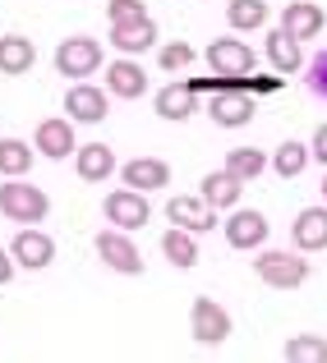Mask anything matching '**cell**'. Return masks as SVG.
Listing matches in <instances>:
<instances>
[{
    "label": "cell",
    "mask_w": 327,
    "mask_h": 363,
    "mask_svg": "<svg viewBox=\"0 0 327 363\" xmlns=\"http://www.w3.org/2000/svg\"><path fill=\"white\" fill-rule=\"evenodd\" d=\"M208 65L217 74V92H249V69H254V46L235 37H217L208 46Z\"/></svg>",
    "instance_id": "6da1fadb"
},
{
    "label": "cell",
    "mask_w": 327,
    "mask_h": 363,
    "mask_svg": "<svg viewBox=\"0 0 327 363\" xmlns=\"http://www.w3.org/2000/svg\"><path fill=\"white\" fill-rule=\"evenodd\" d=\"M254 272L263 285H272V290H300L304 281H309V262H304L300 248H263V253L254 257Z\"/></svg>",
    "instance_id": "7a4b0ae2"
},
{
    "label": "cell",
    "mask_w": 327,
    "mask_h": 363,
    "mask_svg": "<svg viewBox=\"0 0 327 363\" xmlns=\"http://www.w3.org/2000/svg\"><path fill=\"white\" fill-rule=\"evenodd\" d=\"M46 212H51L46 189H33L23 179H5L0 184V216H9L14 225H42Z\"/></svg>",
    "instance_id": "3957f363"
},
{
    "label": "cell",
    "mask_w": 327,
    "mask_h": 363,
    "mask_svg": "<svg viewBox=\"0 0 327 363\" xmlns=\"http://www.w3.org/2000/svg\"><path fill=\"white\" fill-rule=\"evenodd\" d=\"M189 331H194L198 345H226V340L235 336V322H230V313L221 308L217 299L198 294V299L189 303Z\"/></svg>",
    "instance_id": "277c9868"
},
{
    "label": "cell",
    "mask_w": 327,
    "mask_h": 363,
    "mask_svg": "<svg viewBox=\"0 0 327 363\" xmlns=\"http://www.w3.org/2000/svg\"><path fill=\"white\" fill-rule=\"evenodd\" d=\"M55 69L65 79H88V74L102 69V42L97 37H65L55 46Z\"/></svg>",
    "instance_id": "5b68a950"
},
{
    "label": "cell",
    "mask_w": 327,
    "mask_h": 363,
    "mask_svg": "<svg viewBox=\"0 0 327 363\" xmlns=\"http://www.w3.org/2000/svg\"><path fill=\"white\" fill-rule=\"evenodd\" d=\"M92 248H97V257L111 267V272H120V276H143V253H139V244L129 240V230H97Z\"/></svg>",
    "instance_id": "8992f818"
},
{
    "label": "cell",
    "mask_w": 327,
    "mask_h": 363,
    "mask_svg": "<svg viewBox=\"0 0 327 363\" xmlns=\"http://www.w3.org/2000/svg\"><path fill=\"white\" fill-rule=\"evenodd\" d=\"M33 147L42 152V157H51V161L74 157V152H79V138H74V120H65V116H46L42 124H37V133H33Z\"/></svg>",
    "instance_id": "52a82bcc"
},
{
    "label": "cell",
    "mask_w": 327,
    "mask_h": 363,
    "mask_svg": "<svg viewBox=\"0 0 327 363\" xmlns=\"http://www.w3.org/2000/svg\"><path fill=\"white\" fill-rule=\"evenodd\" d=\"M9 253H14V262L23 272H42V267L55 262V240L46 230H37V225H23L14 235V244H9Z\"/></svg>",
    "instance_id": "ba28073f"
},
{
    "label": "cell",
    "mask_w": 327,
    "mask_h": 363,
    "mask_svg": "<svg viewBox=\"0 0 327 363\" xmlns=\"http://www.w3.org/2000/svg\"><path fill=\"white\" fill-rule=\"evenodd\" d=\"M152 207H148V194H139V189H115L107 194V221L115 230H139V225H148Z\"/></svg>",
    "instance_id": "9c48e42d"
},
{
    "label": "cell",
    "mask_w": 327,
    "mask_h": 363,
    "mask_svg": "<svg viewBox=\"0 0 327 363\" xmlns=\"http://www.w3.org/2000/svg\"><path fill=\"white\" fill-rule=\"evenodd\" d=\"M166 221L171 225H185V230L203 235V230H217V207L203 203V194H180L166 203Z\"/></svg>",
    "instance_id": "30bf717a"
},
{
    "label": "cell",
    "mask_w": 327,
    "mask_h": 363,
    "mask_svg": "<svg viewBox=\"0 0 327 363\" xmlns=\"http://www.w3.org/2000/svg\"><path fill=\"white\" fill-rule=\"evenodd\" d=\"M107 97H111V92L92 88V83H74V88L65 92V116H70L74 124H102L107 111H111Z\"/></svg>",
    "instance_id": "8fae6325"
},
{
    "label": "cell",
    "mask_w": 327,
    "mask_h": 363,
    "mask_svg": "<svg viewBox=\"0 0 327 363\" xmlns=\"http://www.w3.org/2000/svg\"><path fill=\"white\" fill-rule=\"evenodd\" d=\"M208 116H213V124H221V129H245V124L258 116V101H254V92H217V97L208 101Z\"/></svg>",
    "instance_id": "7c38bea8"
},
{
    "label": "cell",
    "mask_w": 327,
    "mask_h": 363,
    "mask_svg": "<svg viewBox=\"0 0 327 363\" xmlns=\"http://www.w3.org/2000/svg\"><path fill=\"white\" fill-rule=\"evenodd\" d=\"M221 230H226V244H230V248H263L272 225H267V216H263V212L235 207V212H230V221L221 225Z\"/></svg>",
    "instance_id": "4fadbf2b"
},
{
    "label": "cell",
    "mask_w": 327,
    "mask_h": 363,
    "mask_svg": "<svg viewBox=\"0 0 327 363\" xmlns=\"http://www.w3.org/2000/svg\"><path fill=\"white\" fill-rule=\"evenodd\" d=\"M107 92L120 101H134L148 92V69H143L139 60H129V55H120V60L107 65Z\"/></svg>",
    "instance_id": "5bb4252c"
},
{
    "label": "cell",
    "mask_w": 327,
    "mask_h": 363,
    "mask_svg": "<svg viewBox=\"0 0 327 363\" xmlns=\"http://www.w3.org/2000/svg\"><path fill=\"white\" fill-rule=\"evenodd\" d=\"M323 23H327V14H323V5H313V0H291V5L282 9V33H291L295 42H309V37H318L323 33Z\"/></svg>",
    "instance_id": "9a60e30c"
},
{
    "label": "cell",
    "mask_w": 327,
    "mask_h": 363,
    "mask_svg": "<svg viewBox=\"0 0 327 363\" xmlns=\"http://www.w3.org/2000/svg\"><path fill=\"white\" fill-rule=\"evenodd\" d=\"M124 189H139V194H152V189H166L171 184V166L161 157H134L120 166Z\"/></svg>",
    "instance_id": "2e32d148"
},
{
    "label": "cell",
    "mask_w": 327,
    "mask_h": 363,
    "mask_svg": "<svg viewBox=\"0 0 327 363\" xmlns=\"http://www.w3.org/2000/svg\"><path fill=\"white\" fill-rule=\"evenodd\" d=\"M111 46L120 55H143V51H152L157 46V23L152 18H134V23H111Z\"/></svg>",
    "instance_id": "e0dca14e"
},
{
    "label": "cell",
    "mask_w": 327,
    "mask_h": 363,
    "mask_svg": "<svg viewBox=\"0 0 327 363\" xmlns=\"http://www.w3.org/2000/svg\"><path fill=\"white\" fill-rule=\"evenodd\" d=\"M291 240L300 253H323L327 248V203L323 207H304L291 225Z\"/></svg>",
    "instance_id": "ac0fdd59"
},
{
    "label": "cell",
    "mask_w": 327,
    "mask_h": 363,
    "mask_svg": "<svg viewBox=\"0 0 327 363\" xmlns=\"http://www.w3.org/2000/svg\"><path fill=\"white\" fill-rule=\"evenodd\" d=\"M74 170H79L83 184H102V179L115 175V152L107 143H83V147L74 152Z\"/></svg>",
    "instance_id": "d6986e66"
},
{
    "label": "cell",
    "mask_w": 327,
    "mask_h": 363,
    "mask_svg": "<svg viewBox=\"0 0 327 363\" xmlns=\"http://www.w3.org/2000/svg\"><path fill=\"white\" fill-rule=\"evenodd\" d=\"M157 116L185 124L189 116H198V92L189 88V83H166V88L157 92Z\"/></svg>",
    "instance_id": "ffe728a7"
},
{
    "label": "cell",
    "mask_w": 327,
    "mask_h": 363,
    "mask_svg": "<svg viewBox=\"0 0 327 363\" xmlns=\"http://www.w3.org/2000/svg\"><path fill=\"white\" fill-rule=\"evenodd\" d=\"M33 65H37V46L28 42L23 33L0 37V74H5V79H18V74H28Z\"/></svg>",
    "instance_id": "44dd1931"
},
{
    "label": "cell",
    "mask_w": 327,
    "mask_h": 363,
    "mask_svg": "<svg viewBox=\"0 0 327 363\" xmlns=\"http://www.w3.org/2000/svg\"><path fill=\"white\" fill-rule=\"evenodd\" d=\"M263 51H267V60H272V69H277V74H300V69H304V51H300V42H295L291 33H282V28H272V33H267Z\"/></svg>",
    "instance_id": "7402d4cb"
},
{
    "label": "cell",
    "mask_w": 327,
    "mask_h": 363,
    "mask_svg": "<svg viewBox=\"0 0 327 363\" xmlns=\"http://www.w3.org/2000/svg\"><path fill=\"white\" fill-rule=\"evenodd\" d=\"M198 189H203V203L221 212V207H235V203H240V194H245V179H235L226 166H221V170H208Z\"/></svg>",
    "instance_id": "603a6c76"
},
{
    "label": "cell",
    "mask_w": 327,
    "mask_h": 363,
    "mask_svg": "<svg viewBox=\"0 0 327 363\" xmlns=\"http://www.w3.org/2000/svg\"><path fill=\"white\" fill-rule=\"evenodd\" d=\"M161 253H166L171 267L189 272V267H198V235L185 230V225H171V230L161 235Z\"/></svg>",
    "instance_id": "cb8c5ba5"
},
{
    "label": "cell",
    "mask_w": 327,
    "mask_h": 363,
    "mask_svg": "<svg viewBox=\"0 0 327 363\" xmlns=\"http://www.w3.org/2000/svg\"><path fill=\"white\" fill-rule=\"evenodd\" d=\"M309 161H313L309 143H295V138H286L282 147L272 152V170H277V175H282V179H300Z\"/></svg>",
    "instance_id": "d4e9b609"
},
{
    "label": "cell",
    "mask_w": 327,
    "mask_h": 363,
    "mask_svg": "<svg viewBox=\"0 0 327 363\" xmlns=\"http://www.w3.org/2000/svg\"><path fill=\"white\" fill-rule=\"evenodd\" d=\"M226 23L235 28V33L267 28V0H230V5H226Z\"/></svg>",
    "instance_id": "484cf974"
},
{
    "label": "cell",
    "mask_w": 327,
    "mask_h": 363,
    "mask_svg": "<svg viewBox=\"0 0 327 363\" xmlns=\"http://www.w3.org/2000/svg\"><path fill=\"white\" fill-rule=\"evenodd\" d=\"M33 152L37 147H28L23 138H0V175L5 179L28 175V170H33Z\"/></svg>",
    "instance_id": "4316f807"
},
{
    "label": "cell",
    "mask_w": 327,
    "mask_h": 363,
    "mask_svg": "<svg viewBox=\"0 0 327 363\" xmlns=\"http://www.w3.org/2000/svg\"><path fill=\"white\" fill-rule=\"evenodd\" d=\"M267 166H272V161H267V152H258V147H230L226 152V170L235 179H245V184H249V179H258Z\"/></svg>",
    "instance_id": "83f0119b"
},
{
    "label": "cell",
    "mask_w": 327,
    "mask_h": 363,
    "mask_svg": "<svg viewBox=\"0 0 327 363\" xmlns=\"http://www.w3.org/2000/svg\"><path fill=\"white\" fill-rule=\"evenodd\" d=\"M282 359L286 363H327V336H291Z\"/></svg>",
    "instance_id": "f1b7e54d"
},
{
    "label": "cell",
    "mask_w": 327,
    "mask_h": 363,
    "mask_svg": "<svg viewBox=\"0 0 327 363\" xmlns=\"http://www.w3.org/2000/svg\"><path fill=\"white\" fill-rule=\"evenodd\" d=\"M157 60H161V69H166V74H185L189 65L198 60V51H194L189 42H166V46L157 51Z\"/></svg>",
    "instance_id": "f546056e"
},
{
    "label": "cell",
    "mask_w": 327,
    "mask_h": 363,
    "mask_svg": "<svg viewBox=\"0 0 327 363\" xmlns=\"http://www.w3.org/2000/svg\"><path fill=\"white\" fill-rule=\"evenodd\" d=\"M304 79H309V92H313V97H323V101H327V46H323L318 55H313L309 65H304Z\"/></svg>",
    "instance_id": "4dcf8cb0"
},
{
    "label": "cell",
    "mask_w": 327,
    "mask_h": 363,
    "mask_svg": "<svg viewBox=\"0 0 327 363\" xmlns=\"http://www.w3.org/2000/svg\"><path fill=\"white\" fill-rule=\"evenodd\" d=\"M107 18L111 23H134V18H148L143 0H107Z\"/></svg>",
    "instance_id": "1f68e13d"
},
{
    "label": "cell",
    "mask_w": 327,
    "mask_h": 363,
    "mask_svg": "<svg viewBox=\"0 0 327 363\" xmlns=\"http://www.w3.org/2000/svg\"><path fill=\"white\" fill-rule=\"evenodd\" d=\"M14 272H18V262H14V253L9 248H0V290H5L9 281H14Z\"/></svg>",
    "instance_id": "d6a6232c"
},
{
    "label": "cell",
    "mask_w": 327,
    "mask_h": 363,
    "mask_svg": "<svg viewBox=\"0 0 327 363\" xmlns=\"http://www.w3.org/2000/svg\"><path fill=\"white\" fill-rule=\"evenodd\" d=\"M309 152H313V161H323V166H327V124H318V129H313Z\"/></svg>",
    "instance_id": "836d02e7"
},
{
    "label": "cell",
    "mask_w": 327,
    "mask_h": 363,
    "mask_svg": "<svg viewBox=\"0 0 327 363\" xmlns=\"http://www.w3.org/2000/svg\"><path fill=\"white\" fill-rule=\"evenodd\" d=\"M249 92H282V79H249Z\"/></svg>",
    "instance_id": "e575fe53"
},
{
    "label": "cell",
    "mask_w": 327,
    "mask_h": 363,
    "mask_svg": "<svg viewBox=\"0 0 327 363\" xmlns=\"http://www.w3.org/2000/svg\"><path fill=\"white\" fill-rule=\"evenodd\" d=\"M323 203H327V175H323Z\"/></svg>",
    "instance_id": "d590c367"
}]
</instances>
